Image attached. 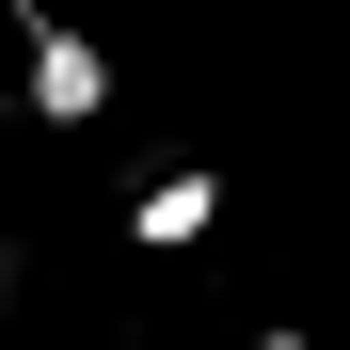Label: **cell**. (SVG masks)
<instances>
[{
    "instance_id": "obj_1",
    "label": "cell",
    "mask_w": 350,
    "mask_h": 350,
    "mask_svg": "<svg viewBox=\"0 0 350 350\" xmlns=\"http://www.w3.org/2000/svg\"><path fill=\"white\" fill-rule=\"evenodd\" d=\"M16 64H32V128H96V111H111V64H96V48L80 32H16Z\"/></svg>"
},
{
    "instance_id": "obj_2",
    "label": "cell",
    "mask_w": 350,
    "mask_h": 350,
    "mask_svg": "<svg viewBox=\"0 0 350 350\" xmlns=\"http://www.w3.org/2000/svg\"><path fill=\"white\" fill-rule=\"evenodd\" d=\"M207 223H223V175L175 159V175H144V191H128V255H191Z\"/></svg>"
},
{
    "instance_id": "obj_3",
    "label": "cell",
    "mask_w": 350,
    "mask_h": 350,
    "mask_svg": "<svg viewBox=\"0 0 350 350\" xmlns=\"http://www.w3.org/2000/svg\"><path fill=\"white\" fill-rule=\"evenodd\" d=\"M239 350H319V334H286V319H271V334H239Z\"/></svg>"
}]
</instances>
